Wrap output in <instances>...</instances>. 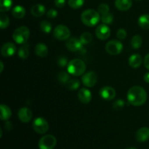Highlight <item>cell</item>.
<instances>
[{
	"label": "cell",
	"mask_w": 149,
	"mask_h": 149,
	"mask_svg": "<svg viewBox=\"0 0 149 149\" xmlns=\"http://www.w3.org/2000/svg\"><path fill=\"white\" fill-rule=\"evenodd\" d=\"M127 100L134 106H141L146 102L147 93L143 87L140 86H134L131 87L127 95Z\"/></svg>",
	"instance_id": "1"
},
{
	"label": "cell",
	"mask_w": 149,
	"mask_h": 149,
	"mask_svg": "<svg viewBox=\"0 0 149 149\" xmlns=\"http://www.w3.org/2000/svg\"><path fill=\"white\" fill-rule=\"evenodd\" d=\"M100 19V13L92 9L84 10L81 15V20L82 23L89 27H93L97 25Z\"/></svg>",
	"instance_id": "2"
},
{
	"label": "cell",
	"mask_w": 149,
	"mask_h": 149,
	"mask_svg": "<svg viewBox=\"0 0 149 149\" xmlns=\"http://www.w3.org/2000/svg\"><path fill=\"white\" fill-rule=\"evenodd\" d=\"M67 70L70 74L75 77H79L84 74L86 71V64L80 59L71 60L67 65Z\"/></svg>",
	"instance_id": "3"
},
{
	"label": "cell",
	"mask_w": 149,
	"mask_h": 149,
	"mask_svg": "<svg viewBox=\"0 0 149 149\" xmlns=\"http://www.w3.org/2000/svg\"><path fill=\"white\" fill-rule=\"evenodd\" d=\"M30 36V31L26 26H20L14 31L13 38L15 42L19 45H23L27 42Z\"/></svg>",
	"instance_id": "4"
},
{
	"label": "cell",
	"mask_w": 149,
	"mask_h": 149,
	"mask_svg": "<svg viewBox=\"0 0 149 149\" xmlns=\"http://www.w3.org/2000/svg\"><path fill=\"white\" fill-rule=\"evenodd\" d=\"M71 31L69 29L64 25H58L53 30V36L58 40H67L69 39Z\"/></svg>",
	"instance_id": "5"
},
{
	"label": "cell",
	"mask_w": 149,
	"mask_h": 149,
	"mask_svg": "<svg viewBox=\"0 0 149 149\" xmlns=\"http://www.w3.org/2000/svg\"><path fill=\"white\" fill-rule=\"evenodd\" d=\"M33 130L39 134H45L49 130V124L46 119L42 117H38L34 119L32 124Z\"/></svg>",
	"instance_id": "6"
},
{
	"label": "cell",
	"mask_w": 149,
	"mask_h": 149,
	"mask_svg": "<svg viewBox=\"0 0 149 149\" xmlns=\"http://www.w3.org/2000/svg\"><path fill=\"white\" fill-rule=\"evenodd\" d=\"M57 143V140L54 135H47L42 137L39 141V149H53Z\"/></svg>",
	"instance_id": "7"
},
{
	"label": "cell",
	"mask_w": 149,
	"mask_h": 149,
	"mask_svg": "<svg viewBox=\"0 0 149 149\" xmlns=\"http://www.w3.org/2000/svg\"><path fill=\"white\" fill-rule=\"evenodd\" d=\"M123 45L118 40H111L106 44V50L109 55H116L122 52Z\"/></svg>",
	"instance_id": "8"
},
{
	"label": "cell",
	"mask_w": 149,
	"mask_h": 149,
	"mask_svg": "<svg viewBox=\"0 0 149 149\" xmlns=\"http://www.w3.org/2000/svg\"><path fill=\"white\" fill-rule=\"evenodd\" d=\"M97 81V75L95 71H88L82 75L81 81L87 87H93Z\"/></svg>",
	"instance_id": "9"
},
{
	"label": "cell",
	"mask_w": 149,
	"mask_h": 149,
	"mask_svg": "<svg viewBox=\"0 0 149 149\" xmlns=\"http://www.w3.org/2000/svg\"><path fill=\"white\" fill-rule=\"evenodd\" d=\"M83 44L81 43L80 39L77 38L72 37L67 39V42L65 43L67 49L71 52H79L83 49Z\"/></svg>",
	"instance_id": "10"
},
{
	"label": "cell",
	"mask_w": 149,
	"mask_h": 149,
	"mask_svg": "<svg viewBox=\"0 0 149 149\" xmlns=\"http://www.w3.org/2000/svg\"><path fill=\"white\" fill-rule=\"evenodd\" d=\"M96 36L100 40L107 39L111 35V29L106 24H100L95 30Z\"/></svg>",
	"instance_id": "11"
},
{
	"label": "cell",
	"mask_w": 149,
	"mask_h": 149,
	"mask_svg": "<svg viewBox=\"0 0 149 149\" xmlns=\"http://www.w3.org/2000/svg\"><path fill=\"white\" fill-rule=\"evenodd\" d=\"M99 95L100 97L106 100H111L116 97V90L111 87L109 86H105L100 89L99 92Z\"/></svg>",
	"instance_id": "12"
},
{
	"label": "cell",
	"mask_w": 149,
	"mask_h": 149,
	"mask_svg": "<svg viewBox=\"0 0 149 149\" xmlns=\"http://www.w3.org/2000/svg\"><path fill=\"white\" fill-rule=\"evenodd\" d=\"M16 46L12 42H7L4 44L1 48V54L5 58H10L14 55L16 52Z\"/></svg>",
	"instance_id": "13"
},
{
	"label": "cell",
	"mask_w": 149,
	"mask_h": 149,
	"mask_svg": "<svg viewBox=\"0 0 149 149\" xmlns=\"http://www.w3.org/2000/svg\"><path fill=\"white\" fill-rule=\"evenodd\" d=\"M19 119L23 123H28L31 120L33 117V113L31 111L26 107H23L19 109L18 113H17Z\"/></svg>",
	"instance_id": "14"
},
{
	"label": "cell",
	"mask_w": 149,
	"mask_h": 149,
	"mask_svg": "<svg viewBox=\"0 0 149 149\" xmlns=\"http://www.w3.org/2000/svg\"><path fill=\"white\" fill-rule=\"evenodd\" d=\"M78 98L81 103L87 104L92 100L91 92L87 88H81L78 92Z\"/></svg>",
	"instance_id": "15"
},
{
	"label": "cell",
	"mask_w": 149,
	"mask_h": 149,
	"mask_svg": "<svg viewBox=\"0 0 149 149\" xmlns=\"http://www.w3.org/2000/svg\"><path fill=\"white\" fill-rule=\"evenodd\" d=\"M135 139L141 143L148 141L149 139V128L146 127L140 128L135 133Z\"/></svg>",
	"instance_id": "16"
},
{
	"label": "cell",
	"mask_w": 149,
	"mask_h": 149,
	"mask_svg": "<svg viewBox=\"0 0 149 149\" xmlns=\"http://www.w3.org/2000/svg\"><path fill=\"white\" fill-rule=\"evenodd\" d=\"M132 0H116L115 7L121 11H127L132 7Z\"/></svg>",
	"instance_id": "17"
},
{
	"label": "cell",
	"mask_w": 149,
	"mask_h": 149,
	"mask_svg": "<svg viewBox=\"0 0 149 149\" xmlns=\"http://www.w3.org/2000/svg\"><path fill=\"white\" fill-rule=\"evenodd\" d=\"M128 63L132 68H138V67L141 66V63H142L141 55L139 54H133L129 58Z\"/></svg>",
	"instance_id": "18"
},
{
	"label": "cell",
	"mask_w": 149,
	"mask_h": 149,
	"mask_svg": "<svg viewBox=\"0 0 149 149\" xmlns=\"http://www.w3.org/2000/svg\"><path fill=\"white\" fill-rule=\"evenodd\" d=\"M45 11H46L45 7L41 4H34V5L31 7V13L32 15L36 17H39L43 16L44 15H45Z\"/></svg>",
	"instance_id": "19"
},
{
	"label": "cell",
	"mask_w": 149,
	"mask_h": 149,
	"mask_svg": "<svg viewBox=\"0 0 149 149\" xmlns=\"http://www.w3.org/2000/svg\"><path fill=\"white\" fill-rule=\"evenodd\" d=\"M35 52L41 58H45L48 53V47L45 43H38L35 47Z\"/></svg>",
	"instance_id": "20"
},
{
	"label": "cell",
	"mask_w": 149,
	"mask_h": 149,
	"mask_svg": "<svg viewBox=\"0 0 149 149\" xmlns=\"http://www.w3.org/2000/svg\"><path fill=\"white\" fill-rule=\"evenodd\" d=\"M0 118L1 120L7 121L12 116V111L10 108L4 104H1L0 106Z\"/></svg>",
	"instance_id": "21"
},
{
	"label": "cell",
	"mask_w": 149,
	"mask_h": 149,
	"mask_svg": "<svg viewBox=\"0 0 149 149\" xmlns=\"http://www.w3.org/2000/svg\"><path fill=\"white\" fill-rule=\"evenodd\" d=\"M12 15L15 18L21 19L26 15V10H25L24 7L20 5L15 6L12 10Z\"/></svg>",
	"instance_id": "22"
},
{
	"label": "cell",
	"mask_w": 149,
	"mask_h": 149,
	"mask_svg": "<svg viewBox=\"0 0 149 149\" xmlns=\"http://www.w3.org/2000/svg\"><path fill=\"white\" fill-rule=\"evenodd\" d=\"M19 58L21 59H26L29 56V45L26 43L23 44L18 49L17 52Z\"/></svg>",
	"instance_id": "23"
},
{
	"label": "cell",
	"mask_w": 149,
	"mask_h": 149,
	"mask_svg": "<svg viewBox=\"0 0 149 149\" xmlns=\"http://www.w3.org/2000/svg\"><path fill=\"white\" fill-rule=\"evenodd\" d=\"M138 25L143 29H149V15L145 14L138 18Z\"/></svg>",
	"instance_id": "24"
},
{
	"label": "cell",
	"mask_w": 149,
	"mask_h": 149,
	"mask_svg": "<svg viewBox=\"0 0 149 149\" xmlns=\"http://www.w3.org/2000/svg\"><path fill=\"white\" fill-rule=\"evenodd\" d=\"M143 44V39L140 35H135L131 40V45L133 49H139Z\"/></svg>",
	"instance_id": "25"
},
{
	"label": "cell",
	"mask_w": 149,
	"mask_h": 149,
	"mask_svg": "<svg viewBox=\"0 0 149 149\" xmlns=\"http://www.w3.org/2000/svg\"><path fill=\"white\" fill-rule=\"evenodd\" d=\"M13 6V0H0V11L1 13L7 12L11 9Z\"/></svg>",
	"instance_id": "26"
},
{
	"label": "cell",
	"mask_w": 149,
	"mask_h": 149,
	"mask_svg": "<svg viewBox=\"0 0 149 149\" xmlns=\"http://www.w3.org/2000/svg\"><path fill=\"white\" fill-rule=\"evenodd\" d=\"M69 74V73L66 72V71H61L58 75V81L62 84H66L68 81L71 79V77Z\"/></svg>",
	"instance_id": "27"
},
{
	"label": "cell",
	"mask_w": 149,
	"mask_h": 149,
	"mask_svg": "<svg viewBox=\"0 0 149 149\" xmlns=\"http://www.w3.org/2000/svg\"><path fill=\"white\" fill-rule=\"evenodd\" d=\"M52 24L47 20H42L40 23V29L45 33H49L52 31Z\"/></svg>",
	"instance_id": "28"
},
{
	"label": "cell",
	"mask_w": 149,
	"mask_h": 149,
	"mask_svg": "<svg viewBox=\"0 0 149 149\" xmlns=\"http://www.w3.org/2000/svg\"><path fill=\"white\" fill-rule=\"evenodd\" d=\"M79 39L83 45H87V44H90L92 42L93 36H92L90 32H84L81 35Z\"/></svg>",
	"instance_id": "29"
},
{
	"label": "cell",
	"mask_w": 149,
	"mask_h": 149,
	"mask_svg": "<svg viewBox=\"0 0 149 149\" xmlns=\"http://www.w3.org/2000/svg\"><path fill=\"white\" fill-rule=\"evenodd\" d=\"M65 85L69 90H76L79 87L80 81L78 79H70Z\"/></svg>",
	"instance_id": "30"
},
{
	"label": "cell",
	"mask_w": 149,
	"mask_h": 149,
	"mask_svg": "<svg viewBox=\"0 0 149 149\" xmlns=\"http://www.w3.org/2000/svg\"><path fill=\"white\" fill-rule=\"evenodd\" d=\"M10 25V19L4 13H1L0 15V26L1 29H7Z\"/></svg>",
	"instance_id": "31"
},
{
	"label": "cell",
	"mask_w": 149,
	"mask_h": 149,
	"mask_svg": "<svg viewBox=\"0 0 149 149\" xmlns=\"http://www.w3.org/2000/svg\"><path fill=\"white\" fill-rule=\"evenodd\" d=\"M84 0H68V4L71 8L79 9L83 6Z\"/></svg>",
	"instance_id": "32"
},
{
	"label": "cell",
	"mask_w": 149,
	"mask_h": 149,
	"mask_svg": "<svg viewBox=\"0 0 149 149\" xmlns=\"http://www.w3.org/2000/svg\"><path fill=\"white\" fill-rule=\"evenodd\" d=\"M101 20L104 24L109 25L111 24L113 21V15L111 14V13H107V14H105L101 15Z\"/></svg>",
	"instance_id": "33"
},
{
	"label": "cell",
	"mask_w": 149,
	"mask_h": 149,
	"mask_svg": "<svg viewBox=\"0 0 149 149\" xmlns=\"http://www.w3.org/2000/svg\"><path fill=\"white\" fill-rule=\"evenodd\" d=\"M109 6L107 4H105V3H103V4H100V5L97 7V12L100 13V15H103L107 14V13H109Z\"/></svg>",
	"instance_id": "34"
},
{
	"label": "cell",
	"mask_w": 149,
	"mask_h": 149,
	"mask_svg": "<svg viewBox=\"0 0 149 149\" xmlns=\"http://www.w3.org/2000/svg\"><path fill=\"white\" fill-rule=\"evenodd\" d=\"M125 106V103L123 100H121V99H119V100H116V101L113 103V108L115 110H121V109H123Z\"/></svg>",
	"instance_id": "35"
},
{
	"label": "cell",
	"mask_w": 149,
	"mask_h": 149,
	"mask_svg": "<svg viewBox=\"0 0 149 149\" xmlns=\"http://www.w3.org/2000/svg\"><path fill=\"white\" fill-rule=\"evenodd\" d=\"M127 33L126 30L124 29H119L117 31V33H116V36L120 40H124L127 37Z\"/></svg>",
	"instance_id": "36"
},
{
	"label": "cell",
	"mask_w": 149,
	"mask_h": 149,
	"mask_svg": "<svg viewBox=\"0 0 149 149\" xmlns=\"http://www.w3.org/2000/svg\"><path fill=\"white\" fill-rule=\"evenodd\" d=\"M68 59L65 57L61 56L58 59V65L61 67H64L66 65H68Z\"/></svg>",
	"instance_id": "37"
},
{
	"label": "cell",
	"mask_w": 149,
	"mask_h": 149,
	"mask_svg": "<svg viewBox=\"0 0 149 149\" xmlns=\"http://www.w3.org/2000/svg\"><path fill=\"white\" fill-rule=\"evenodd\" d=\"M47 15L49 18H55L58 15V12L55 9H50L49 10H48V12L47 13Z\"/></svg>",
	"instance_id": "38"
},
{
	"label": "cell",
	"mask_w": 149,
	"mask_h": 149,
	"mask_svg": "<svg viewBox=\"0 0 149 149\" xmlns=\"http://www.w3.org/2000/svg\"><path fill=\"white\" fill-rule=\"evenodd\" d=\"M55 4L58 8H63L65 4V0H55Z\"/></svg>",
	"instance_id": "39"
},
{
	"label": "cell",
	"mask_w": 149,
	"mask_h": 149,
	"mask_svg": "<svg viewBox=\"0 0 149 149\" xmlns=\"http://www.w3.org/2000/svg\"><path fill=\"white\" fill-rule=\"evenodd\" d=\"M144 65L147 69L149 70V53L147 54L144 59Z\"/></svg>",
	"instance_id": "40"
},
{
	"label": "cell",
	"mask_w": 149,
	"mask_h": 149,
	"mask_svg": "<svg viewBox=\"0 0 149 149\" xmlns=\"http://www.w3.org/2000/svg\"><path fill=\"white\" fill-rule=\"evenodd\" d=\"M143 79L146 82L149 83V72L145 74V75H144V77H143Z\"/></svg>",
	"instance_id": "41"
},
{
	"label": "cell",
	"mask_w": 149,
	"mask_h": 149,
	"mask_svg": "<svg viewBox=\"0 0 149 149\" xmlns=\"http://www.w3.org/2000/svg\"><path fill=\"white\" fill-rule=\"evenodd\" d=\"M0 65H1V68H0V72H2L3 69H4V64H3L2 61H0Z\"/></svg>",
	"instance_id": "42"
},
{
	"label": "cell",
	"mask_w": 149,
	"mask_h": 149,
	"mask_svg": "<svg viewBox=\"0 0 149 149\" xmlns=\"http://www.w3.org/2000/svg\"><path fill=\"white\" fill-rule=\"evenodd\" d=\"M125 149H136L135 148H132V147H130V148H125Z\"/></svg>",
	"instance_id": "43"
},
{
	"label": "cell",
	"mask_w": 149,
	"mask_h": 149,
	"mask_svg": "<svg viewBox=\"0 0 149 149\" xmlns=\"http://www.w3.org/2000/svg\"><path fill=\"white\" fill-rule=\"evenodd\" d=\"M137 1H141V0H137Z\"/></svg>",
	"instance_id": "44"
}]
</instances>
